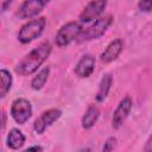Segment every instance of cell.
<instances>
[{
	"instance_id": "6da1fadb",
	"label": "cell",
	"mask_w": 152,
	"mask_h": 152,
	"mask_svg": "<svg viewBox=\"0 0 152 152\" xmlns=\"http://www.w3.org/2000/svg\"><path fill=\"white\" fill-rule=\"evenodd\" d=\"M52 51V46L49 42H44L30 51L15 66L17 74L20 76H30L34 74L39 66L48 59Z\"/></svg>"
},
{
	"instance_id": "7a4b0ae2",
	"label": "cell",
	"mask_w": 152,
	"mask_h": 152,
	"mask_svg": "<svg viewBox=\"0 0 152 152\" xmlns=\"http://www.w3.org/2000/svg\"><path fill=\"white\" fill-rule=\"evenodd\" d=\"M83 32V26L82 23L78 21H69L64 24L56 33L55 37V43L59 48H64L72 43L74 40H77Z\"/></svg>"
},
{
	"instance_id": "3957f363",
	"label": "cell",
	"mask_w": 152,
	"mask_h": 152,
	"mask_svg": "<svg viewBox=\"0 0 152 152\" xmlns=\"http://www.w3.org/2000/svg\"><path fill=\"white\" fill-rule=\"evenodd\" d=\"M45 25H46V20L44 17H39L27 21L20 27L18 32V40L23 44L31 43L43 33Z\"/></svg>"
},
{
	"instance_id": "277c9868",
	"label": "cell",
	"mask_w": 152,
	"mask_h": 152,
	"mask_svg": "<svg viewBox=\"0 0 152 152\" xmlns=\"http://www.w3.org/2000/svg\"><path fill=\"white\" fill-rule=\"evenodd\" d=\"M112 23H113V17L110 14L97 18L89 27L83 30V32L81 33L78 40L80 42H86V40L99 39L100 37H102L107 32V30L109 28Z\"/></svg>"
},
{
	"instance_id": "5b68a950",
	"label": "cell",
	"mask_w": 152,
	"mask_h": 152,
	"mask_svg": "<svg viewBox=\"0 0 152 152\" xmlns=\"http://www.w3.org/2000/svg\"><path fill=\"white\" fill-rule=\"evenodd\" d=\"M11 116L19 125L26 124L32 116V106L30 101L23 97L14 100L11 106Z\"/></svg>"
},
{
	"instance_id": "8992f818",
	"label": "cell",
	"mask_w": 152,
	"mask_h": 152,
	"mask_svg": "<svg viewBox=\"0 0 152 152\" xmlns=\"http://www.w3.org/2000/svg\"><path fill=\"white\" fill-rule=\"evenodd\" d=\"M50 0H25L18 10V17L20 19H31L37 17L49 4Z\"/></svg>"
},
{
	"instance_id": "52a82bcc",
	"label": "cell",
	"mask_w": 152,
	"mask_h": 152,
	"mask_svg": "<svg viewBox=\"0 0 152 152\" xmlns=\"http://www.w3.org/2000/svg\"><path fill=\"white\" fill-rule=\"evenodd\" d=\"M61 116H62V110L57 109V108H51V109L43 112L42 115L38 119H36V121L33 124L34 132L37 134H43L45 132V129L49 126H51L53 122H56Z\"/></svg>"
},
{
	"instance_id": "ba28073f",
	"label": "cell",
	"mask_w": 152,
	"mask_h": 152,
	"mask_svg": "<svg viewBox=\"0 0 152 152\" xmlns=\"http://www.w3.org/2000/svg\"><path fill=\"white\" fill-rule=\"evenodd\" d=\"M107 6V0H91L81 12L80 14V21L83 23H90L102 14Z\"/></svg>"
},
{
	"instance_id": "9c48e42d",
	"label": "cell",
	"mask_w": 152,
	"mask_h": 152,
	"mask_svg": "<svg viewBox=\"0 0 152 152\" xmlns=\"http://www.w3.org/2000/svg\"><path fill=\"white\" fill-rule=\"evenodd\" d=\"M132 107H133V101L129 96L124 97L119 102V104L113 114V119H112V126L114 129H119L124 125V122L126 121V119L128 118V115L132 110Z\"/></svg>"
},
{
	"instance_id": "30bf717a",
	"label": "cell",
	"mask_w": 152,
	"mask_h": 152,
	"mask_svg": "<svg viewBox=\"0 0 152 152\" xmlns=\"http://www.w3.org/2000/svg\"><path fill=\"white\" fill-rule=\"evenodd\" d=\"M122 50H124V42H122V39L116 38V39L112 40L107 45V48L104 49V51L101 53L100 59L104 64L112 63L113 61H115L120 56V53L122 52Z\"/></svg>"
},
{
	"instance_id": "8fae6325",
	"label": "cell",
	"mask_w": 152,
	"mask_h": 152,
	"mask_svg": "<svg viewBox=\"0 0 152 152\" xmlns=\"http://www.w3.org/2000/svg\"><path fill=\"white\" fill-rule=\"evenodd\" d=\"M94 70H95V57H93L91 55H84L76 63L74 71L77 77L87 78L94 72Z\"/></svg>"
},
{
	"instance_id": "7c38bea8",
	"label": "cell",
	"mask_w": 152,
	"mask_h": 152,
	"mask_svg": "<svg viewBox=\"0 0 152 152\" xmlns=\"http://www.w3.org/2000/svg\"><path fill=\"white\" fill-rule=\"evenodd\" d=\"M99 116H100V109H99V107L95 106V104H90L87 108V110L84 112V114H83V116L81 119L82 127L84 129H90L96 124Z\"/></svg>"
},
{
	"instance_id": "4fadbf2b",
	"label": "cell",
	"mask_w": 152,
	"mask_h": 152,
	"mask_svg": "<svg viewBox=\"0 0 152 152\" xmlns=\"http://www.w3.org/2000/svg\"><path fill=\"white\" fill-rule=\"evenodd\" d=\"M6 142L11 150H19L25 144V135L18 128H12L7 134Z\"/></svg>"
},
{
	"instance_id": "5bb4252c",
	"label": "cell",
	"mask_w": 152,
	"mask_h": 152,
	"mask_svg": "<svg viewBox=\"0 0 152 152\" xmlns=\"http://www.w3.org/2000/svg\"><path fill=\"white\" fill-rule=\"evenodd\" d=\"M112 83H113V77L110 74H106L103 75L100 86H99V90L96 93V101L97 102H102L106 100V97L109 94V90L112 88Z\"/></svg>"
},
{
	"instance_id": "9a60e30c",
	"label": "cell",
	"mask_w": 152,
	"mask_h": 152,
	"mask_svg": "<svg viewBox=\"0 0 152 152\" xmlns=\"http://www.w3.org/2000/svg\"><path fill=\"white\" fill-rule=\"evenodd\" d=\"M49 75H50V68H49V66L43 68V69L32 78V81H31V88H32L33 90H40V89L45 86V83H46V81H48V78H49Z\"/></svg>"
},
{
	"instance_id": "2e32d148",
	"label": "cell",
	"mask_w": 152,
	"mask_h": 152,
	"mask_svg": "<svg viewBox=\"0 0 152 152\" xmlns=\"http://www.w3.org/2000/svg\"><path fill=\"white\" fill-rule=\"evenodd\" d=\"M0 78H1V90H0V96L5 97L8 91L12 88V83H13V78L12 75L8 70L6 69H1L0 70Z\"/></svg>"
},
{
	"instance_id": "e0dca14e",
	"label": "cell",
	"mask_w": 152,
	"mask_h": 152,
	"mask_svg": "<svg viewBox=\"0 0 152 152\" xmlns=\"http://www.w3.org/2000/svg\"><path fill=\"white\" fill-rule=\"evenodd\" d=\"M116 146V138L115 137H109L104 144H103V147H102V151L103 152H109V151H113Z\"/></svg>"
},
{
	"instance_id": "ac0fdd59",
	"label": "cell",
	"mask_w": 152,
	"mask_h": 152,
	"mask_svg": "<svg viewBox=\"0 0 152 152\" xmlns=\"http://www.w3.org/2000/svg\"><path fill=\"white\" fill-rule=\"evenodd\" d=\"M138 7L141 12H151L152 11V0H140L138 2Z\"/></svg>"
},
{
	"instance_id": "d6986e66",
	"label": "cell",
	"mask_w": 152,
	"mask_h": 152,
	"mask_svg": "<svg viewBox=\"0 0 152 152\" xmlns=\"http://www.w3.org/2000/svg\"><path fill=\"white\" fill-rule=\"evenodd\" d=\"M144 151L145 152H152V134L147 139V141H146V144L144 146Z\"/></svg>"
},
{
	"instance_id": "ffe728a7",
	"label": "cell",
	"mask_w": 152,
	"mask_h": 152,
	"mask_svg": "<svg viewBox=\"0 0 152 152\" xmlns=\"http://www.w3.org/2000/svg\"><path fill=\"white\" fill-rule=\"evenodd\" d=\"M27 151H43V147L40 146H31L27 148Z\"/></svg>"
},
{
	"instance_id": "44dd1931",
	"label": "cell",
	"mask_w": 152,
	"mask_h": 152,
	"mask_svg": "<svg viewBox=\"0 0 152 152\" xmlns=\"http://www.w3.org/2000/svg\"><path fill=\"white\" fill-rule=\"evenodd\" d=\"M11 2H12V0H6V1L4 2V5H2V11H4V12L7 10V6L11 5Z\"/></svg>"
},
{
	"instance_id": "7402d4cb",
	"label": "cell",
	"mask_w": 152,
	"mask_h": 152,
	"mask_svg": "<svg viewBox=\"0 0 152 152\" xmlns=\"http://www.w3.org/2000/svg\"><path fill=\"white\" fill-rule=\"evenodd\" d=\"M5 126H6V113L2 110V127H1V128L4 129Z\"/></svg>"
}]
</instances>
